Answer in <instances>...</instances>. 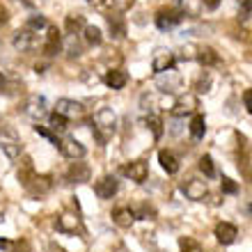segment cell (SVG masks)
I'll return each instance as SVG.
<instances>
[{"label": "cell", "instance_id": "cell-5", "mask_svg": "<svg viewBox=\"0 0 252 252\" xmlns=\"http://www.w3.org/2000/svg\"><path fill=\"white\" fill-rule=\"evenodd\" d=\"M181 21H184V12L181 9H160L156 14V26L160 30H170V28H174Z\"/></svg>", "mask_w": 252, "mask_h": 252}, {"label": "cell", "instance_id": "cell-11", "mask_svg": "<svg viewBox=\"0 0 252 252\" xmlns=\"http://www.w3.org/2000/svg\"><path fill=\"white\" fill-rule=\"evenodd\" d=\"M122 172H124V177H128L131 181L142 184V181L147 179V174H149V167H147L145 160H133V163H128Z\"/></svg>", "mask_w": 252, "mask_h": 252}, {"label": "cell", "instance_id": "cell-30", "mask_svg": "<svg viewBox=\"0 0 252 252\" xmlns=\"http://www.w3.org/2000/svg\"><path fill=\"white\" fill-rule=\"evenodd\" d=\"M220 188H222V192H227V195H236V192H239V184H236V181H232L229 177H222Z\"/></svg>", "mask_w": 252, "mask_h": 252}, {"label": "cell", "instance_id": "cell-13", "mask_svg": "<svg viewBox=\"0 0 252 252\" xmlns=\"http://www.w3.org/2000/svg\"><path fill=\"white\" fill-rule=\"evenodd\" d=\"M60 48H62V37L58 32V28L48 26V34H46V41H44V53L48 58H53V55L60 53Z\"/></svg>", "mask_w": 252, "mask_h": 252}, {"label": "cell", "instance_id": "cell-23", "mask_svg": "<svg viewBox=\"0 0 252 252\" xmlns=\"http://www.w3.org/2000/svg\"><path fill=\"white\" fill-rule=\"evenodd\" d=\"M197 60L202 62V64L211 66V64H216V62H218V53H216L213 48L204 46V48H199V51H197Z\"/></svg>", "mask_w": 252, "mask_h": 252}, {"label": "cell", "instance_id": "cell-28", "mask_svg": "<svg viewBox=\"0 0 252 252\" xmlns=\"http://www.w3.org/2000/svg\"><path fill=\"white\" fill-rule=\"evenodd\" d=\"M179 250L181 252H202V246L195 239H190V236H184V239H179Z\"/></svg>", "mask_w": 252, "mask_h": 252}, {"label": "cell", "instance_id": "cell-16", "mask_svg": "<svg viewBox=\"0 0 252 252\" xmlns=\"http://www.w3.org/2000/svg\"><path fill=\"white\" fill-rule=\"evenodd\" d=\"M133 220H135V211L128 209V206H120V209H115L113 211V222L120 227H131Z\"/></svg>", "mask_w": 252, "mask_h": 252}, {"label": "cell", "instance_id": "cell-38", "mask_svg": "<svg viewBox=\"0 0 252 252\" xmlns=\"http://www.w3.org/2000/svg\"><path fill=\"white\" fill-rule=\"evenodd\" d=\"M202 2H204L206 9H218V5H220V0H202Z\"/></svg>", "mask_w": 252, "mask_h": 252}, {"label": "cell", "instance_id": "cell-33", "mask_svg": "<svg viewBox=\"0 0 252 252\" xmlns=\"http://www.w3.org/2000/svg\"><path fill=\"white\" fill-rule=\"evenodd\" d=\"M34 133H39L41 138H48L51 142H53V145H58V138L53 135V131H48L46 126H39V124H37V126H34Z\"/></svg>", "mask_w": 252, "mask_h": 252}, {"label": "cell", "instance_id": "cell-37", "mask_svg": "<svg viewBox=\"0 0 252 252\" xmlns=\"http://www.w3.org/2000/svg\"><path fill=\"white\" fill-rule=\"evenodd\" d=\"M209 83H211L209 78H199V80H197V92H206V87H209Z\"/></svg>", "mask_w": 252, "mask_h": 252}, {"label": "cell", "instance_id": "cell-32", "mask_svg": "<svg viewBox=\"0 0 252 252\" xmlns=\"http://www.w3.org/2000/svg\"><path fill=\"white\" fill-rule=\"evenodd\" d=\"M250 14H252V0H243V2H241L239 19H241V21H246V19H250Z\"/></svg>", "mask_w": 252, "mask_h": 252}, {"label": "cell", "instance_id": "cell-22", "mask_svg": "<svg viewBox=\"0 0 252 252\" xmlns=\"http://www.w3.org/2000/svg\"><path fill=\"white\" fill-rule=\"evenodd\" d=\"M0 149H2L9 158H16V156L21 154V145H19V142H16V140H7V138H2V135H0Z\"/></svg>", "mask_w": 252, "mask_h": 252}, {"label": "cell", "instance_id": "cell-3", "mask_svg": "<svg viewBox=\"0 0 252 252\" xmlns=\"http://www.w3.org/2000/svg\"><path fill=\"white\" fill-rule=\"evenodd\" d=\"M58 149L62 152V156H66V158H83L85 156V147L80 145L76 138H64V140H58Z\"/></svg>", "mask_w": 252, "mask_h": 252}, {"label": "cell", "instance_id": "cell-27", "mask_svg": "<svg viewBox=\"0 0 252 252\" xmlns=\"http://www.w3.org/2000/svg\"><path fill=\"white\" fill-rule=\"evenodd\" d=\"M147 126L152 128V133H154V138L156 140L163 138V122H160L156 115H149V117H147Z\"/></svg>", "mask_w": 252, "mask_h": 252}, {"label": "cell", "instance_id": "cell-34", "mask_svg": "<svg viewBox=\"0 0 252 252\" xmlns=\"http://www.w3.org/2000/svg\"><path fill=\"white\" fill-rule=\"evenodd\" d=\"M197 51H199L197 46H184L181 48V58L184 60H192V58H197Z\"/></svg>", "mask_w": 252, "mask_h": 252}, {"label": "cell", "instance_id": "cell-8", "mask_svg": "<svg viewBox=\"0 0 252 252\" xmlns=\"http://www.w3.org/2000/svg\"><path fill=\"white\" fill-rule=\"evenodd\" d=\"M55 113L64 115L66 120H69V117H80V115L85 113V108H83V103H78V101H73V99H58Z\"/></svg>", "mask_w": 252, "mask_h": 252}, {"label": "cell", "instance_id": "cell-41", "mask_svg": "<svg viewBox=\"0 0 252 252\" xmlns=\"http://www.w3.org/2000/svg\"><path fill=\"white\" fill-rule=\"evenodd\" d=\"M41 0H23V5H28V7H37Z\"/></svg>", "mask_w": 252, "mask_h": 252}, {"label": "cell", "instance_id": "cell-36", "mask_svg": "<svg viewBox=\"0 0 252 252\" xmlns=\"http://www.w3.org/2000/svg\"><path fill=\"white\" fill-rule=\"evenodd\" d=\"M243 103H246L248 113L252 115V87H250V90H246V92H243Z\"/></svg>", "mask_w": 252, "mask_h": 252}, {"label": "cell", "instance_id": "cell-7", "mask_svg": "<svg viewBox=\"0 0 252 252\" xmlns=\"http://www.w3.org/2000/svg\"><path fill=\"white\" fill-rule=\"evenodd\" d=\"M14 48L16 51H21V53H28V51H32L34 46H37V37L32 34V30H19V32L14 34V39H12Z\"/></svg>", "mask_w": 252, "mask_h": 252}, {"label": "cell", "instance_id": "cell-21", "mask_svg": "<svg viewBox=\"0 0 252 252\" xmlns=\"http://www.w3.org/2000/svg\"><path fill=\"white\" fill-rule=\"evenodd\" d=\"M108 28H110V34L117 37V39H122V37L126 34V26H124V21H122L120 16H108Z\"/></svg>", "mask_w": 252, "mask_h": 252}, {"label": "cell", "instance_id": "cell-2", "mask_svg": "<svg viewBox=\"0 0 252 252\" xmlns=\"http://www.w3.org/2000/svg\"><path fill=\"white\" fill-rule=\"evenodd\" d=\"M23 110H26L28 117H32V120H41V117H46V115H48V103H46V99H44V96L34 94V96H30V99L26 101Z\"/></svg>", "mask_w": 252, "mask_h": 252}, {"label": "cell", "instance_id": "cell-39", "mask_svg": "<svg viewBox=\"0 0 252 252\" xmlns=\"http://www.w3.org/2000/svg\"><path fill=\"white\" fill-rule=\"evenodd\" d=\"M9 19V14H7V9L2 5H0V26H2V23H5V21Z\"/></svg>", "mask_w": 252, "mask_h": 252}, {"label": "cell", "instance_id": "cell-1", "mask_svg": "<svg viewBox=\"0 0 252 252\" xmlns=\"http://www.w3.org/2000/svg\"><path fill=\"white\" fill-rule=\"evenodd\" d=\"M94 124H96V126H94V138H96L101 145H103L108 135L115 131L117 117H115V113L110 110V108H101L99 113L94 115Z\"/></svg>", "mask_w": 252, "mask_h": 252}, {"label": "cell", "instance_id": "cell-19", "mask_svg": "<svg viewBox=\"0 0 252 252\" xmlns=\"http://www.w3.org/2000/svg\"><path fill=\"white\" fill-rule=\"evenodd\" d=\"M103 80H106L108 87H113V90H122V87L128 83V76H126L124 71H120V69H110Z\"/></svg>", "mask_w": 252, "mask_h": 252}, {"label": "cell", "instance_id": "cell-29", "mask_svg": "<svg viewBox=\"0 0 252 252\" xmlns=\"http://www.w3.org/2000/svg\"><path fill=\"white\" fill-rule=\"evenodd\" d=\"M199 170H202L206 177H213V174H216V167H213V158L209 156V154H204V156L199 158Z\"/></svg>", "mask_w": 252, "mask_h": 252}, {"label": "cell", "instance_id": "cell-31", "mask_svg": "<svg viewBox=\"0 0 252 252\" xmlns=\"http://www.w3.org/2000/svg\"><path fill=\"white\" fill-rule=\"evenodd\" d=\"M28 30H41V28H48V21L44 16H32V19H28Z\"/></svg>", "mask_w": 252, "mask_h": 252}, {"label": "cell", "instance_id": "cell-44", "mask_svg": "<svg viewBox=\"0 0 252 252\" xmlns=\"http://www.w3.org/2000/svg\"><path fill=\"white\" fill-rule=\"evenodd\" d=\"M248 211H250V216H252V204H250V206H248Z\"/></svg>", "mask_w": 252, "mask_h": 252}, {"label": "cell", "instance_id": "cell-10", "mask_svg": "<svg viewBox=\"0 0 252 252\" xmlns=\"http://www.w3.org/2000/svg\"><path fill=\"white\" fill-rule=\"evenodd\" d=\"M181 190H184V195H186L188 199L199 202V199H204V195H206V184L202 179H188L186 184L181 186Z\"/></svg>", "mask_w": 252, "mask_h": 252}, {"label": "cell", "instance_id": "cell-40", "mask_svg": "<svg viewBox=\"0 0 252 252\" xmlns=\"http://www.w3.org/2000/svg\"><path fill=\"white\" fill-rule=\"evenodd\" d=\"M5 87H7V78L0 73V92H5Z\"/></svg>", "mask_w": 252, "mask_h": 252}, {"label": "cell", "instance_id": "cell-15", "mask_svg": "<svg viewBox=\"0 0 252 252\" xmlns=\"http://www.w3.org/2000/svg\"><path fill=\"white\" fill-rule=\"evenodd\" d=\"M158 163H160V167H163L167 174H177V172H179V158H177L172 152H167V149L158 152Z\"/></svg>", "mask_w": 252, "mask_h": 252}, {"label": "cell", "instance_id": "cell-24", "mask_svg": "<svg viewBox=\"0 0 252 252\" xmlns=\"http://www.w3.org/2000/svg\"><path fill=\"white\" fill-rule=\"evenodd\" d=\"M85 28V19L80 16V14H71V16H66V32L69 34H76L78 30Z\"/></svg>", "mask_w": 252, "mask_h": 252}, {"label": "cell", "instance_id": "cell-4", "mask_svg": "<svg viewBox=\"0 0 252 252\" xmlns=\"http://www.w3.org/2000/svg\"><path fill=\"white\" fill-rule=\"evenodd\" d=\"M174 66V53L172 51H165V48H158L154 53V60H152V69L156 73H165V71H172Z\"/></svg>", "mask_w": 252, "mask_h": 252}, {"label": "cell", "instance_id": "cell-43", "mask_svg": "<svg viewBox=\"0 0 252 252\" xmlns=\"http://www.w3.org/2000/svg\"><path fill=\"white\" fill-rule=\"evenodd\" d=\"M2 220H5V213H0V222H2Z\"/></svg>", "mask_w": 252, "mask_h": 252}, {"label": "cell", "instance_id": "cell-9", "mask_svg": "<svg viewBox=\"0 0 252 252\" xmlns=\"http://www.w3.org/2000/svg\"><path fill=\"white\" fill-rule=\"evenodd\" d=\"M213 234H216L218 243H222V246H232L234 241H236V236H239V229H236L232 222H218Z\"/></svg>", "mask_w": 252, "mask_h": 252}, {"label": "cell", "instance_id": "cell-35", "mask_svg": "<svg viewBox=\"0 0 252 252\" xmlns=\"http://www.w3.org/2000/svg\"><path fill=\"white\" fill-rule=\"evenodd\" d=\"M90 5H94V7H99V9H106V7H110V5H115V0H87Z\"/></svg>", "mask_w": 252, "mask_h": 252}, {"label": "cell", "instance_id": "cell-42", "mask_svg": "<svg viewBox=\"0 0 252 252\" xmlns=\"http://www.w3.org/2000/svg\"><path fill=\"white\" fill-rule=\"evenodd\" d=\"M7 246H9V241H7V239H0V248H7Z\"/></svg>", "mask_w": 252, "mask_h": 252}, {"label": "cell", "instance_id": "cell-25", "mask_svg": "<svg viewBox=\"0 0 252 252\" xmlns=\"http://www.w3.org/2000/svg\"><path fill=\"white\" fill-rule=\"evenodd\" d=\"M48 120H51V131L53 133H64L66 126H69V120H66L64 115H60V113H53Z\"/></svg>", "mask_w": 252, "mask_h": 252}, {"label": "cell", "instance_id": "cell-6", "mask_svg": "<svg viewBox=\"0 0 252 252\" xmlns=\"http://www.w3.org/2000/svg\"><path fill=\"white\" fill-rule=\"evenodd\" d=\"M195 108H197V99L192 96V94H186V96H179V99L172 103V115L174 117H186V115L195 113Z\"/></svg>", "mask_w": 252, "mask_h": 252}, {"label": "cell", "instance_id": "cell-14", "mask_svg": "<svg viewBox=\"0 0 252 252\" xmlns=\"http://www.w3.org/2000/svg\"><path fill=\"white\" fill-rule=\"evenodd\" d=\"M66 179L76 181V184H85V181H90V167L85 163H71L69 172H66Z\"/></svg>", "mask_w": 252, "mask_h": 252}, {"label": "cell", "instance_id": "cell-12", "mask_svg": "<svg viewBox=\"0 0 252 252\" xmlns=\"http://www.w3.org/2000/svg\"><path fill=\"white\" fill-rule=\"evenodd\" d=\"M94 192L101 199H113V195L117 192V179L115 177H101L96 181V186H94Z\"/></svg>", "mask_w": 252, "mask_h": 252}, {"label": "cell", "instance_id": "cell-17", "mask_svg": "<svg viewBox=\"0 0 252 252\" xmlns=\"http://www.w3.org/2000/svg\"><path fill=\"white\" fill-rule=\"evenodd\" d=\"M26 188L30 192H34V195H44V192H48L53 188V181H51V177H37V174H34L32 181H30Z\"/></svg>", "mask_w": 252, "mask_h": 252}, {"label": "cell", "instance_id": "cell-45", "mask_svg": "<svg viewBox=\"0 0 252 252\" xmlns=\"http://www.w3.org/2000/svg\"><path fill=\"white\" fill-rule=\"evenodd\" d=\"M19 252H21V250H19Z\"/></svg>", "mask_w": 252, "mask_h": 252}, {"label": "cell", "instance_id": "cell-20", "mask_svg": "<svg viewBox=\"0 0 252 252\" xmlns=\"http://www.w3.org/2000/svg\"><path fill=\"white\" fill-rule=\"evenodd\" d=\"M188 128H190V135L195 140H202V138H204V133H206L204 115H195V117L190 120V126H188Z\"/></svg>", "mask_w": 252, "mask_h": 252}, {"label": "cell", "instance_id": "cell-18", "mask_svg": "<svg viewBox=\"0 0 252 252\" xmlns=\"http://www.w3.org/2000/svg\"><path fill=\"white\" fill-rule=\"evenodd\" d=\"M80 227V220L76 213H62L60 218H58V232H76Z\"/></svg>", "mask_w": 252, "mask_h": 252}, {"label": "cell", "instance_id": "cell-26", "mask_svg": "<svg viewBox=\"0 0 252 252\" xmlns=\"http://www.w3.org/2000/svg\"><path fill=\"white\" fill-rule=\"evenodd\" d=\"M83 30H85V41H87V44L99 46L101 41H103V34H101V30L96 26H85Z\"/></svg>", "mask_w": 252, "mask_h": 252}]
</instances>
